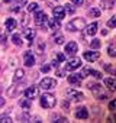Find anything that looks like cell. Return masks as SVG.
Instances as JSON below:
<instances>
[{"instance_id":"obj_1","label":"cell","mask_w":116,"mask_h":123,"mask_svg":"<svg viewBox=\"0 0 116 123\" xmlns=\"http://www.w3.org/2000/svg\"><path fill=\"white\" fill-rule=\"evenodd\" d=\"M55 103H57V100H55V97L52 94H48L46 93V94L41 96V106L44 109H52L55 106Z\"/></svg>"},{"instance_id":"obj_2","label":"cell","mask_w":116,"mask_h":123,"mask_svg":"<svg viewBox=\"0 0 116 123\" xmlns=\"http://www.w3.org/2000/svg\"><path fill=\"white\" fill-rule=\"evenodd\" d=\"M86 26V22H84V19H81V18H77V19H73L68 25H67V29L68 31H71V32H76V31H80V29H83Z\"/></svg>"},{"instance_id":"obj_3","label":"cell","mask_w":116,"mask_h":123,"mask_svg":"<svg viewBox=\"0 0 116 123\" xmlns=\"http://www.w3.org/2000/svg\"><path fill=\"white\" fill-rule=\"evenodd\" d=\"M57 87V80H54V78H44V80H41V83H39V88H42V90H52V88H55Z\"/></svg>"},{"instance_id":"obj_4","label":"cell","mask_w":116,"mask_h":123,"mask_svg":"<svg viewBox=\"0 0 116 123\" xmlns=\"http://www.w3.org/2000/svg\"><path fill=\"white\" fill-rule=\"evenodd\" d=\"M80 67H81V59L80 58H71L68 62H67V65H65V68L68 71H74V70H77Z\"/></svg>"},{"instance_id":"obj_5","label":"cell","mask_w":116,"mask_h":123,"mask_svg":"<svg viewBox=\"0 0 116 123\" xmlns=\"http://www.w3.org/2000/svg\"><path fill=\"white\" fill-rule=\"evenodd\" d=\"M35 25L36 26H44L46 25V16L44 12H36L35 13Z\"/></svg>"},{"instance_id":"obj_6","label":"cell","mask_w":116,"mask_h":123,"mask_svg":"<svg viewBox=\"0 0 116 123\" xmlns=\"http://www.w3.org/2000/svg\"><path fill=\"white\" fill-rule=\"evenodd\" d=\"M39 94V88L36 87V86H32V87H29V88H26L25 90V97L26 98H35L36 96Z\"/></svg>"},{"instance_id":"obj_7","label":"cell","mask_w":116,"mask_h":123,"mask_svg":"<svg viewBox=\"0 0 116 123\" xmlns=\"http://www.w3.org/2000/svg\"><path fill=\"white\" fill-rule=\"evenodd\" d=\"M35 29H29V28H26V29H23V36L26 38V41H28V43L29 45H32L33 43V39H35Z\"/></svg>"},{"instance_id":"obj_8","label":"cell","mask_w":116,"mask_h":123,"mask_svg":"<svg viewBox=\"0 0 116 123\" xmlns=\"http://www.w3.org/2000/svg\"><path fill=\"white\" fill-rule=\"evenodd\" d=\"M54 18L55 19H58V20H63L64 18H65V9L63 7V6H57V7H54Z\"/></svg>"},{"instance_id":"obj_9","label":"cell","mask_w":116,"mask_h":123,"mask_svg":"<svg viewBox=\"0 0 116 123\" xmlns=\"http://www.w3.org/2000/svg\"><path fill=\"white\" fill-rule=\"evenodd\" d=\"M35 64V56L32 55L31 51H26L25 52V65L26 67H32Z\"/></svg>"},{"instance_id":"obj_10","label":"cell","mask_w":116,"mask_h":123,"mask_svg":"<svg viewBox=\"0 0 116 123\" xmlns=\"http://www.w3.org/2000/svg\"><path fill=\"white\" fill-rule=\"evenodd\" d=\"M46 25L49 26V29H54V31H57V29H60V26H61L60 20H58V19H55V18L46 19Z\"/></svg>"},{"instance_id":"obj_11","label":"cell","mask_w":116,"mask_h":123,"mask_svg":"<svg viewBox=\"0 0 116 123\" xmlns=\"http://www.w3.org/2000/svg\"><path fill=\"white\" fill-rule=\"evenodd\" d=\"M77 49H78V46H77V43L73 42V41L65 45V52H67L68 55H74V54L77 52Z\"/></svg>"},{"instance_id":"obj_12","label":"cell","mask_w":116,"mask_h":123,"mask_svg":"<svg viewBox=\"0 0 116 123\" xmlns=\"http://www.w3.org/2000/svg\"><path fill=\"white\" fill-rule=\"evenodd\" d=\"M99 56H100L99 52H93V51H90V52H84V58L89 61V62H94V61H97Z\"/></svg>"},{"instance_id":"obj_13","label":"cell","mask_w":116,"mask_h":123,"mask_svg":"<svg viewBox=\"0 0 116 123\" xmlns=\"http://www.w3.org/2000/svg\"><path fill=\"white\" fill-rule=\"evenodd\" d=\"M96 32H97V23H96V22H93V23H90V25L86 26V33H87L89 36H93Z\"/></svg>"},{"instance_id":"obj_14","label":"cell","mask_w":116,"mask_h":123,"mask_svg":"<svg viewBox=\"0 0 116 123\" xmlns=\"http://www.w3.org/2000/svg\"><path fill=\"white\" fill-rule=\"evenodd\" d=\"M67 93L76 100V101H81L83 98H84V96H83V93H80V91H76V90H67Z\"/></svg>"},{"instance_id":"obj_15","label":"cell","mask_w":116,"mask_h":123,"mask_svg":"<svg viewBox=\"0 0 116 123\" xmlns=\"http://www.w3.org/2000/svg\"><path fill=\"white\" fill-rule=\"evenodd\" d=\"M76 117H77V119H87V117H89V111H87V109H86V107H80V109H77V111H76Z\"/></svg>"},{"instance_id":"obj_16","label":"cell","mask_w":116,"mask_h":123,"mask_svg":"<svg viewBox=\"0 0 116 123\" xmlns=\"http://www.w3.org/2000/svg\"><path fill=\"white\" fill-rule=\"evenodd\" d=\"M81 74H83L84 77H86L87 74H90V75H93L94 78H102V74H100L99 71H96V70H90V68H84Z\"/></svg>"},{"instance_id":"obj_17","label":"cell","mask_w":116,"mask_h":123,"mask_svg":"<svg viewBox=\"0 0 116 123\" xmlns=\"http://www.w3.org/2000/svg\"><path fill=\"white\" fill-rule=\"evenodd\" d=\"M81 78H84L83 74H74V75H70V77H68V83H70V84H76V86H78V83H80Z\"/></svg>"},{"instance_id":"obj_18","label":"cell","mask_w":116,"mask_h":123,"mask_svg":"<svg viewBox=\"0 0 116 123\" xmlns=\"http://www.w3.org/2000/svg\"><path fill=\"white\" fill-rule=\"evenodd\" d=\"M6 29H7L9 32H12L13 29H16V20H15L13 18H10V19L6 20Z\"/></svg>"},{"instance_id":"obj_19","label":"cell","mask_w":116,"mask_h":123,"mask_svg":"<svg viewBox=\"0 0 116 123\" xmlns=\"http://www.w3.org/2000/svg\"><path fill=\"white\" fill-rule=\"evenodd\" d=\"M52 39H54V42L58 43V45H63V43H64V36H63V33H60V32H57Z\"/></svg>"},{"instance_id":"obj_20","label":"cell","mask_w":116,"mask_h":123,"mask_svg":"<svg viewBox=\"0 0 116 123\" xmlns=\"http://www.w3.org/2000/svg\"><path fill=\"white\" fill-rule=\"evenodd\" d=\"M25 5H26V0H19V2H18V3L12 7V10H13L15 13H16V12H20V9H22Z\"/></svg>"},{"instance_id":"obj_21","label":"cell","mask_w":116,"mask_h":123,"mask_svg":"<svg viewBox=\"0 0 116 123\" xmlns=\"http://www.w3.org/2000/svg\"><path fill=\"white\" fill-rule=\"evenodd\" d=\"M19 104H20V107L25 109V110H29V109H31V100H29V98H23V100H20Z\"/></svg>"},{"instance_id":"obj_22","label":"cell","mask_w":116,"mask_h":123,"mask_svg":"<svg viewBox=\"0 0 116 123\" xmlns=\"http://www.w3.org/2000/svg\"><path fill=\"white\" fill-rule=\"evenodd\" d=\"M23 75H25L23 70H16L15 77H13V81H19V80H22V78H23Z\"/></svg>"},{"instance_id":"obj_23","label":"cell","mask_w":116,"mask_h":123,"mask_svg":"<svg viewBox=\"0 0 116 123\" xmlns=\"http://www.w3.org/2000/svg\"><path fill=\"white\" fill-rule=\"evenodd\" d=\"M12 42L16 45V46H20L22 45V41H20V36L18 35V33H15V35H12Z\"/></svg>"},{"instance_id":"obj_24","label":"cell","mask_w":116,"mask_h":123,"mask_svg":"<svg viewBox=\"0 0 116 123\" xmlns=\"http://www.w3.org/2000/svg\"><path fill=\"white\" fill-rule=\"evenodd\" d=\"M100 45H102V43H100L99 39H93V41L90 42V48H91V49H99Z\"/></svg>"},{"instance_id":"obj_25","label":"cell","mask_w":116,"mask_h":123,"mask_svg":"<svg viewBox=\"0 0 116 123\" xmlns=\"http://www.w3.org/2000/svg\"><path fill=\"white\" fill-rule=\"evenodd\" d=\"M107 52H109V55H110V56H115V55H116V48H115V42H112V43L109 45V48H107Z\"/></svg>"},{"instance_id":"obj_26","label":"cell","mask_w":116,"mask_h":123,"mask_svg":"<svg viewBox=\"0 0 116 123\" xmlns=\"http://www.w3.org/2000/svg\"><path fill=\"white\" fill-rule=\"evenodd\" d=\"M104 84H106L110 90L115 88V80H113V78H104Z\"/></svg>"},{"instance_id":"obj_27","label":"cell","mask_w":116,"mask_h":123,"mask_svg":"<svg viewBox=\"0 0 116 123\" xmlns=\"http://www.w3.org/2000/svg\"><path fill=\"white\" fill-rule=\"evenodd\" d=\"M89 15H90L91 18H93V16H94V18H99V16H100V10L96 9V7H93V9L89 10Z\"/></svg>"},{"instance_id":"obj_28","label":"cell","mask_w":116,"mask_h":123,"mask_svg":"<svg viewBox=\"0 0 116 123\" xmlns=\"http://www.w3.org/2000/svg\"><path fill=\"white\" fill-rule=\"evenodd\" d=\"M55 59L58 61V62H64L65 56H64V54H63V52H58V54H57V56H55Z\"/></svg>"},{"instance_id":"obj_29","label":"cell","mask_w":116,"mask_h":123,"mask_svg":"<svg viewBox=\"0 0 116 123\" xmlns=\"http://www.w3.org/2000/svg\"><path fill=\"white\" fill-rule=\"evenodd\" d=\"M107 26H109V28H115V26H116V16L110 18V20L107 22Z\"/></svg>"},{"instance_id":"obj_30","label":"cell","mask_w":116,"mask_h":123,"mask_svg":"<svg viewBox=\"0 0 116 123\" xmlns=\"http://www.w3.org/2000/svg\"><path fill=\"white\" fill-rule=\"evenodd\" d=\"M36 9H38V3H35V2L28 6V12H33V10H36Z\"/></svg>"},{"instance_id":"obj_31","label":"cell","mask_w":116,"mask_h":123,"mask_svg":"<svg viewBox=\"0 0 116 123\" xmlns=\"http://www.w3.org/2000/svg\"><path fill=\"white\" fill-rule=\"evenodd\" d=\"M89 87L91 88L93 93H97V91L100 90V86H99V84H89Z\"/></svg>"},{"instance_id":"obj_32","label":"cell","mask_w":116,"mask_h":123,"mask_svg":"<svg viewBox=\"0 0 116 123\" xmlns=\"http://www.w3.org/2000/svg\"><path fill=\"white\" fill-rule=\"evenodd\" d=\"M38 52H39V54L44 52V41H39V42H38Z\"/></svg>"},{"instance_id":"obj_33","label":"cell","mask_w":116,"mask_h":123,"mask_svg":"<svg viewBox=\"0 0 116 123\" xmlns=\"http://www.w3.org/2000/svg\"><path fill=\"white\" fill-rule=\"evenodd\" d=\"M0 122H3V123H10V122H12V119H10V117H7V116H2V117H0Z\"/></svg>"},{"instance_id":"obj_34","label":"cell","mask_w":116,"mask_h":123,"mask_svg":"<svg viewBox=\"0 0 116 123\" xmlns=\"http://www.w3.org/2000/svg\"><path fill=\"white\" fill-rule=\"evenodd\" d=\"M71 3H74V5H77V6H81L83 3H84V0H70Z\"/></svg>"},{"instance_id":"obj_35","label":"cell","mask_w":116,"mask_h":123,"mask_svg":"<svg viewBox=\"0 0 116 123\" xmlns=\"http://www.w3.org/2000/svg\"><path fill=\"white\" fill-rule=\"evenodd\" d=\"M49 70H51V65H44V67L41 68V71H42V73H48Z\"/></svg>"},{"instance_id":"obj_36","label":"cell","mask_w":116,"mask_h":123,"mask_svg":"<svg viewBox=\"0 0 116 123\" xmlns=\"http://www.w3.org/2000/svg\"><path fill=\"white\" fill-rule=\"evenodd\" d=\"M57 75H58V77H64V75H65V73H64L63 70H57Z\"/></svg>"},{"instance_id":"obj_37","label":"cell","mask_w":116,"mask_h":123,"mask_svg":"<svg viewBox=\"0 0 116 123\" xmlns=\"http://www.w3.org/2000/svg\"><path fill=\"white\" fill-rule=\"evenodd\" d=\"M65 6H67V7H65V10H67L68 13H74V9H73V7H70V5H65Z\"/></svg>"},{"instance_id":"obj_38","label":"cell","mask_w":116,"mask_h":123,"mask_svg":"<svg viewBox=\"0 0 116 123\" xmlns=\"http://www.w3.org/2000/svg\"><path fill=\"white\" fill-rule=\"evenodd\" d=\"M103 65H104V64H103ZM104 68H106V71H109V73L113 74V68H112V65H104Z\"/></svg>"},{"instance_id":"obj_39","label":"cell","mask_w":116,"mask_h":123,"mask_svg":"<svg viewBox=\"0 0 116 123\" xmlns=\"http://www.w3.org/2000/svg\"><path fill=\"white\" fill-rule=\"evenodd\" d=\"M26 22H28V19H26V18L23 16V18H22V20H20V25L23 26V25H26Z\"/></svg>"},{"instance_id":"obj_40","label":"cell","mask_w":116,"mask_h":123,"mask_svg":"<svg viewBox=\"0 0 116 123\" xmlns=\"http://www.w3.org/2000/svg\"><path fill=\"white\" fill-rule=\"evenodd\" d=\"M115 106H116V103H115V101H112V103L109 104V109H110V110H113V109H115Z\"/></svg>"},{"instance_id":"obj_41","label":"cell","mask_w":116,"mask_h":123,"mask_svg":"<svg viewBox=\"0 0 116 123\" xmlns=\"http://www.w3.org/2000/svg\"><path fill=\"white\" fill-rule=\"evenodd\" d=\"M5 103H6V101H5V98L0 97V107H3V106H5Z\"/></svg>"},{"instance_id":"obj_42","label":"cell","mask_w":116,"mask_h":123,"mask_svg":"<svg viewBox=\"0 0 116 123\" xmlns=\"http://www.w3.org/2000/svg\"><path fill=\"white\" fill-rule=\"evenodd\" d=\"M63 107L67 110V109H68V101H63Z\"/></svg>"},{"instance_id":"obj_43","label":"cell","mask_w":116,"mask_h":123,"mask_svg":"<svg viewBox=\"0 0 116 123\" xmlns=\"http://www.w3.org/2000/svg\"><path fill=\"white\" fill-rule=\"evenodd\" d=\"M51 65H54V67H58V61L55 59V61H52V62H51Z\"/></svg>"},{"instance_id":"obj_44","label":"cell","mask_w":116,"mask_h":123,"mask_svg":"<svg viewBox=\"0 0 116 123\" xmlns=\"http://www.w3.org/2000/svg\"><path fill=\"white\" fill-rule=\"evenodd\" d=\"M102 35H103V36H104V35H107V31H106V29H103V31H102Z\"/></svg>"},{"instance_id":"obj_45","label":"cell","mask_w":116,"mask_h":123,"mask_svg":"<svg viewBox=\"0 0 116 123\" xmlns=\"http://www.w3.org/2000/svg\"><path fill=\"white\" fill-rule=\"evenodd\" d=\"M99 98H100V100H106V98H107V96H100Z\"/></svg>"},{"instance_id":"obj_46","label":"cell","mask_w":116,"mask_h":123,"mask_svg":"<svg viewBox=\"0 0 116 123\" xmlns=\"http://www.w3.org/2000/svg\"><path fill=\"white\" fill-rule=\"evenodd\" d=\"M0 38H2V33H0Z\"/></svg>"},{"instance_id":"obj_47","label":"cell","mask_w":116,"mask_h":123,"mask_svg":"<svg viewBox=\"0 0 116 123\" xmlns=\"http://www.w3.org/2000/svg\"><path fill=\"white\" fill-rule=\"evenodd\" d=\"M0 70H2V67H0Z\"/></svg>"}]
</instances>
